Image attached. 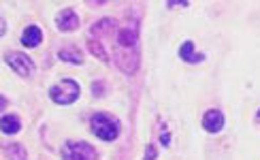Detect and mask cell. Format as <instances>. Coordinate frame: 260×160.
<instances>
[{"label":"cell","mask_w":260,"mask_h":160,"mask_svg":"<svg viewBox=\"0 0 260 160\" xmlns=\"http://www.w3.org/2000/svg\"><path fill=\"white\" fill-rule=\"evenodd\" d=\"M90 124H92V133L101 141H115L120 137V122L109 113H94Z\"/></svg>","instance_id":"obj_1"},{"label":"cell","mask_w":260,"mask_h":160,"mask_svg":"<svg viewBox=\"0 0 260 160\" xmlns=\"http://www.w3.org/2000/svg\"><path fill=\"white\" fill-rule=\"evenodd\" d=\"M79 94H81V85L75 79H62L49 90L51 101L58 105H73L79 99Z\"/></svg>","instance_id":"obj_2"},{"label":"cell","mask_w":260,"mask_h":160,"mask_svg":"<svg viewBox=\"0 0 260 160\" xmlns=\"http://www.w3.org/2000/svg\"><path fill=\"white\" fill-rule=\"evenodd\" d=\"M62 158L64 160H99V152L83 141H69L62 147Z\"/></svg>","instance_id":"obj_3"},{"label":"cell","mask_w":260,"mask_h":160,"mask_svg":"<svg viewBox=\"0 0 260 160\" xmlns=\"http://www.w3.org/2000/svg\"><path fill=\"white\" fill-rule=\"evenodd\" d=\"M5 62L15 73H19L21 77H28V75L32 73V69H35V62H32V58L26 56V53H17V51H9L5 56Z\"/></svg>","instance_id":"obj_4"},{"label":"cell","mask_w":260,"mask_h":160,"mask_svg":"<svg viewBox=\"0 0 260 160\" xmlns=\"http://www.w3.org/2000/svg\"><path fill=\"white\" fill-rule=\"evenodd\" d=\"M224 126H226V117L220 109H209L203 115V128L207 133H220Z\"/></svg>","instance_id":"obj_5"},{"label":"cell","mask_w":260,"mask_h":160,"mask_svg":"<svg viewBox=\"0 0 260 160\" xmlns=\"http://www.w3.org/2000/svg\"><path fill=\"white\" fill-rule=\"evenodd\" d=\"M56 26L60 32H71V30H77L79 28V17L73 9H62L58 17H56Z\"/></svg>","instance_id":"obj_6"},{"label":"cell","mask_w":260,"mask_h":160,"mask_svg":"<svg viewBox=\"0 0 260 160\" xmlns=\"http://www.w3.org/2000/svg\"><path fill=\"white\" fill-rule=\"evenodd\" d=\"M41 41H43V30L39 26H28L24 30V35H21V45L28 47V49L41 45Z\"/></svg>","instance_id":"obj_7"},{"label":"cell","mask_w":260,"mask_h":160,"mask_svg":"<svg viewBox=\"0 0 260 160\" xmlns=\"http://www.w3.org/2000/svg\"><path fill=\"white\" fill-rule=\"evenodd\" d=\"M179 58L183 62H190V64H197L205 60V53H197L194 51V41H183V45L179 47Z\"/></svg>","instance_id":"obj_8"},{"label":"cell","mask_w":260,"mask_h":160,"mask_svg":"<svg viewBox=\"0 0 260 160\" xmlns=\"http://www.w3.org/2000/svg\"><path fill=\"white\" fill-rule=\"evenodd\" d=\"M19 128H21V122L15 113L3 115V133L5 135H15V133H19Z\"/></svg>","instance_id":"obj_9"},{"label":"cell","mask_w":260,"mask_h":160,"mask_svg":"<svg viewBox=\"0 0 260 160\" xmlns=\"http://www.w3.org/2000/svg\"><path fill=\"white\" fill-rule=\"evenodd\" d=\"M5 154H7L9 160H26V158H28L26 149L21 147L19 143H9V145L5 147Z\"/></svg>","instance_id":"obj_10"},{"label":"cell","mask_w":260,"mask_h":160,"mask_svg":"<svg viewBox=\"0 0 260 160\" xmlns=\"http://www.w3.org/2000/svg\"><path fill=\"white\" fill-rule=\"evenodd\" d=\"M120 43H122L124 47L135 49V45H137V30H135V28H122V32H120Z\"/></svg>","instance_id":"obj_11"},{"label":"cell","mask_w":260,"mask_h":160,"mask_svg":"<svg viewBox=\"0 0 260 160\" xmlns=\"http://www.w3.org/2000/svg\"><path fill=\"white\" fill-rule=\"evenodd\" d=\"M58 58L64 60V62H73V64H83V56L77 51V49H62L58 53Z\"/></svg>","instance_id":"obj_12"},{"label":"cell","mask_w":260,"mask_h":160,"mask_svg":"<svg viewBox=\"0 0 260 160\" xmlns=\"http://www.w3.org/2000/svg\"><path fill=\"white\" fill-rule=\"evenodd\" d=\"M90 49H92V51H94V53H96V56H99L101 60H105V62L109 60V58H107V51H103V49L99 47V41H90Z\"/></svg>","instance_id":"obj_13"},{"label":"cell","mask_w":260,"mask_h":160,"mask_svg":"<svg viewBox=\"0 0 260 160\" xmlns=\"http://www.w3.org/2000/svg\"><path fill=\"white\" fill-rule=\"evenodd\" d=\"M156 154H158V152H156V145H151V143H149V145H147L145 160H154V158H156Z\"/></svg>","instance_id":"obj_14"},{"label":"cell","mask_w":260,"mask_h":160,"mask_svg":"<svg viewBox=\"0 0 260 160\" xmlns=\"http://www.w3.org/2000/svg\"><path fill=\"white\" fill-rule=\"evenodd\" d=\"M190 3H167V7H188Z\"/></svg>","instance_id":"obj_15"},{"label":"cell","mask_w":260,"mask_h":160,"mask_svg":"<svg viewBox=\"0 0 260 160\" xmlns=\"http://www.w3.org/2000/svg\"><path fill=\"white\" fill-rule=\"evenodd\" d=\"M256 117H258V120H260V109H258V115H256Z\"/></svg>","instance_id":"obj_16"}]
</instances>
